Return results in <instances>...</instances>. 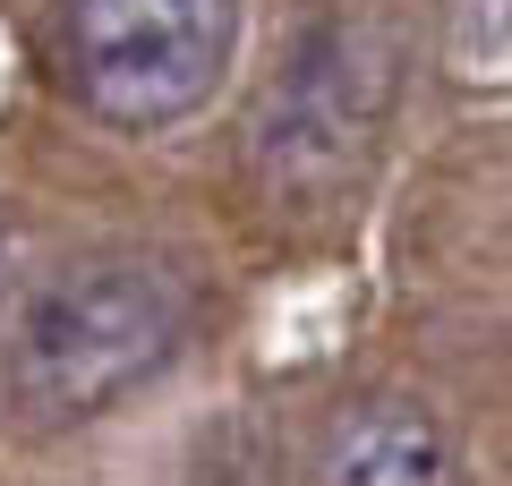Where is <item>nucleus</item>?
Wrapping results in <instances>:
<instances>
[{
  "label": "nucleus",
  "mask_w": 512,
  "mask_h": 486,
  "mask_svg": "<svg viewBox=\"0 0 512 486\" xmlns=\"http://www.w3.org/2000/svg\"><path fill=\"white\" fill-rule=\"evenodd\" d=\"M444 469H453V452L410 401H367L325 444V478H350V486H427Z\"/></svg>",
  "instance_id": "20e7f679"
},
{
  "label": "nucleus",
  "mask_w": 512,
  "mask_h": 486,
  "mask_svg": "<svg viewBox=\"0 0 512 486\" xmlns=\"http://www.w3.org/2000/svg\"><path fill=\"white\" fill-rule=\"evenodd\" d=\"M9 248H18V231H9V214H0V282H9Z\"/></svg>",
  "instance_id": "423d86ee"
},
{
  "label": "nucleus",
  "mask_w": 512,
  "mask_h": 486,
  "mask_svg": "<svg viewBox=\"0 0 512 486\" xmlns=\"http://www.w3.org/2000/svg\"><path fill=\"white\" fill-rule=\"evenodd\" d=\"M239 0H52V52L69 94L120 137L197 120L231 77Z\"/></svg>",
  "instance_id": "7ed1b4c3"
},
{
  "label": "nucleus",
  "mask_w": 512,
  "mask_h": 486,
  "mask_svg": "<svg viewBox=\"0 0 512 486\" xmlns=\"http://www.w3.org/2000/svg\"><path fill=\"white\" fill-rule=\"evenodd\" d=\"M393 120V35L376 18H316L248 111V180L282 214H325L376 171Z\"/></svg>",
  "instance_id": "f03ea898"
},
{
  "label": "nucleus",
  "mask_w": 512,
  "mask_h": 486,
  "mask_svg": "<svg viewBox=\"0 0 512 486\" xmlns=\"http://www.w3.org/2000/svg\"><path fill=\"white\" fill-rule=\"evenodd\" d=\"M188 342V290L154 256H69L9 307V393L43 427H86L146 393Z\"/></svg>",
  "instance_id": "f257e3e1"
},
{
  "label": "nucleus",
  "mask_w": 512,
  "mask_h": 486,
  "mask_svg": "<svg viewBox=\"0 0 512 486\" xmlns=\"http://www.w3.org/2000/svg\"><path fill=\"white\" fill-rule=\"evenodd\" d=\"M444 52H453V77H461V86H487V94H495V86H504V0H461Z\"/></svg>",
  "instance_id": "39448f33"
}]
</instances>
